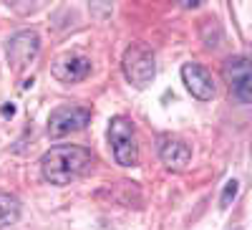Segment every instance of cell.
<instances>
[{
    "mask_svg": "<svg viewBox=\"0 0 252 230\" xmlns=\"http://www.w3.org/2000/svg\"><path fill=\"white\" fill-rule=\"evenodd\" d=\"M94 164V152L78 144H58L40 157V175L46 182L63 187L83 177Z\"/></svg>",
    "mask_w": 252,
    "mask_h": 230,
    "instance_id": "6da1fadb",
    "label": "cell"
},
{
    "mask_svg": "<svg viewBox=\"0 0 252 230\" xmlns=\"http://www.w3.org/2000/svg\"><path fill=\"white\" fill-rule=\"evenodd\" d=\"M109 142L114 159L121 167H134L139 162V144H136V132L134 124L126 116H114L109 127Z\"/></svg>",
    "mask_w": 252,
    "mask_h": 230,
    "instance_id": "7a4b0ae2",
    "label": "cell"
},
{
    "mask_svg": "<svg viewBox=\"0 0 252 230\" xmlns=\"http://www.w3.org/2000/svg\"><path fill=\"white\" fill-rule=\"evenodd\" d=\"M124 76L129 83H134V86H146L154 76H157V61H154V53L149 48H144L139 43L129 46L124 53Z\"/></svg>",
    "mask_w": 252,
    "mask_h": 230,
    "instance_id": "3957f363",
    "label": "cell"
},
{
    "mask_svg": "<svg viewBox=\"0 0 252 230\" xmlns=\"http://www.w3.org/2000/svg\"><path fill=\"white\" fill-rule=\"evenodd\" d=\"M38 53H40V38H38L35 31H20V33L10 36L8 43H5L8 64H10L15 71L28 69L33 61L38 58Z\"/></svg>",
    "mask_w": 252,
    "mask_h": 230,
    "instance_id": "277c9868",
    "label": "cell"
},
{
    "mask_svg": "<svg viewBox=\"0 0 252 230\" xmlns=\"http://www.w3.org/2000/svg\"><path fill=\"white\" fill-rule=\"evenodd\" d=\"M91 112L86 107H58L48 116V137L58 139L73 132H81L89 124Z\"/></svg>",
    "mask_w": 252,
    "mask_h": 230,
    "instance_id": "5b68a950",
    "label": "cell"
},
{
    "mask_svg": "<svg viewBox=\"0 0 252 230\" xmlns=\"http://www.w3.org/2000/svg\"><path fill=\"white\" fill-rule=\"evenodd\" d=\"M224 78L229 83V91L240 104H250L252 99V74L247 56H232L224 61Z\"/></svg>",
    "mask_w": 252,
    "mask_h": 230,
    "instance_id": "8992f818",
    "label": "cell"
},
{
    "mask_svg": "<svg viewBox=\"0 0 252 230\" xmlns=\"http://www.w3.org/2000/svg\"><path fill=\"white\" fill-rule=\"evenodd\" d=\"M51 74L61 83H78L91 74V61L86 56H78V53H63L53 61Z\"/></svg>",
    "mask_w": 252,
    "mask_h": 230,
    "instance_id": "52a82bcc",
    "label": "cell"
},
{
    "mask_svg": "<svg viewBox=\"0 0 252 230\" xmlns=\"http://www.w3.org/2000/svg\"><path fill=\"white\" fill-rule=\"evenodd\" d=\"M182 81L187 91L199 101H209L215 96V81L209 76V71L199 64H184L182 66Z\"/></svg>",
    "mask_w": 252,
    "mask_h": 230,
    "instance_id": "ba28073f",
    "label": "cell"
},
{
    "mask_svg": "<svg viewBox=\"0 0 252 230\" xmlns=\"http://www.w3.org/2000/svg\"><path fill=\"white\" fill-rule=\"evenodd\" d=\"M159 157L169 170L179 172L189 164V159H192V150H189L182 139L164 134V137H159Z\"/></svg>",
    "mask_w": 252,
    "mask_h": 230,
    "instance_id": "9c48e42d",
    "label": "cell"
},
{
    "mask_svg": "<svg viewBox=\"0 0 252 230\" xmlns=\"http://www.w3.org/2000/svg\"><path fill=\"white\" fill-rule=\"evenodd\" d=\"M20 218V200L10 192H0V230L18 223Z\"/></svg>",
    "mask_w": 252,
    "mask_h": 230,
    "instance_id": "30bf717a",
    "label": "cell"
},
{
    "mask_svg": "<svg viewBox=\"0 0 252 230\" xmlns=\"http://www.w3.org/2000/svg\"><path fill=\"white\" fill-rule=\"evenodd\" d=\"M237 192H240V182L237 180H227L224 190H222V197H220V207H222V210H227V207L232 205V200L237 197Z\"/></svg>",
    "mask_w": 252,
    "mask_h": 230,
    "instance_id": "8fae6325",
    "label": "cell"
}]
</instances>
